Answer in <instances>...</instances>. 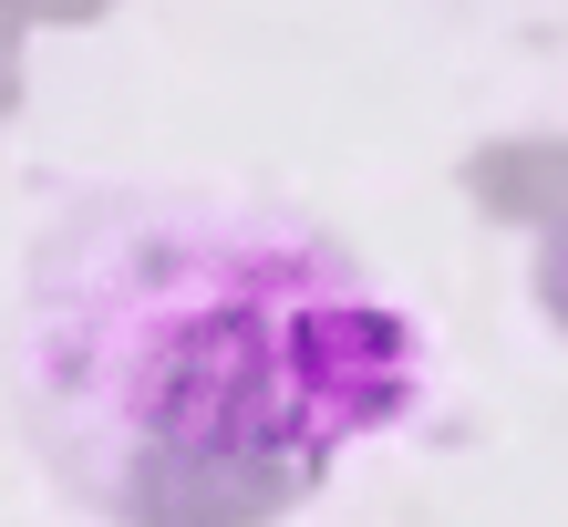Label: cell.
<instances>
[{"instance_id":"obj_1","label":"cell","mask_w":568,"mask_h":527,"mask_svg":"<svg viewBox=\"0 0 568 527\" xmlns=\"http://www.w3.org/2000/svg\"><path fill=\"white\" fill-rule=\"evenodd\" d=\"M424 393L414 321L248 196H73L21 280L31 435L104 507H270Z\"/></svg>"}]
</instances>
